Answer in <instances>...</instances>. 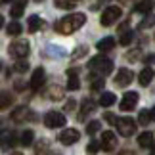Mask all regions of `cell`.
<instances>
[{
	"instance_id": "obj_1",
	"label": "cell",
	"mask_w": 155,
	"mask_h": 155,
	"mask_svg": "<svg viewBox=\"0 0 155 155\" xmlns=\"http://www.w3.org/2000/svg\"><path fill=\"white\" fill-rule=\"evenodd\" d=\"M84 23H86V15L81 14V12H77V14H69V15L61 17V19L54 25V29L61 35H71V33L79 31Z\"/></svg>"
},
{
	"instance_id": "obj_2",
	"label": "cell",
	"mask_w": 155,
	"mask_h": 155,
	"mask_svg": "<svg viewBox=\"0 0 155 155\" xmlns=\"http://www.w3.org/2000/svg\"><path fill=\"white\" fill-rule=\"evenodd\" d=\"M88 67L104 77V75H109L113 71V61L109 58H105V56H96V58H92L90 61H88Z\"/></svg>"
},
{
	"instance_id": "obj_3",
	"label": "cell",
	"mask_w": 155,
	"mask_h": 155,
	"mask_svg": "<svg viewBox=\"0 0 155 155\" xmlns=\"http://www.w3.org/2000/svg\"><path fill=\"white\" fill-rule=\"evenodd\" d=\"M123 15V10L119 8V6H107V8L104 10V14H102V25L104 27H109L113 25L115 21H119V17Z\"/></svg>"
},
{
	"instance_id": "obj_4",
	"label": "cell",
	"mask_w": 155,
	"mask_h": 155,
	"mask_svg": "<svg viewBox=\"0 0 155 155\" xmlns=\"http://www.w3.org/2000/svg\"><path fill=\"white\" fill-rule=\"evenodd\" d=\"M65 123H67V119L59 111H48L44 115V124L48 128H61V127H65Z\"/></svg>"
},
{
	"instance_id": "obj_5",
	"label": "cell",
	"mask_w": 155,
	"mask_h": 155,
	"mask_svg": "<svg viewBox=\"0 0 155 155\" xmlns=\"http://www.w3.org/2000/svg\"><path fill=\"white\" fill-rule=\"evenodd\" d=\"M115 127L119 130V134H121V136H127V138L136 132V123L130 117H119L117 123H115Z\"/></svg>"
},
{
	"instance_id": "obj_6",
	"label": "cell",
	"mask_w": 155,
	"mask_h": 155,
	"mask_svg": "<svg viewBox=\"0 0 155 155\" xmlns=\"http://www.w3.org/2000/svg\"><path fill=\"white\" fill-rule=\"evenodd\" d=\"M10 56L15 58V59H25V56L29 54V42L27 40H15V42L10 44Z\"/></svg>"
},
{
	"instance_id": "obj_7",
	"label": "cell",
	"mask_w": 155,
	"mask_h": 155,
	"mask_svg": "<svg viewBox=\"0 0 155 155\" xmlns=\"http://www.w3.org/2000/svg\"><path fill=\"white\" fill-rule=\"evenodd\" d=\"M138 100H140L138 92H127V94L123 96L119 107H121V111H132L134 107H136V104H138Z\"/></svg>"
},
{
	"instance_id": "obj_8",
	"label": "cell",
	"mask_w": 155,
	"mask_h": 155,
	"mask_svg": "<svg viewBox=\"0 0 155 155\" xmlns=\"http://www.w3.org/2000/svg\"><path fill=\"white\" fill-rule=\"evenodd\" d=\"M81 138V134H79V130H75V128H65L61 134H59V142H61L63 146H71V144H77Z\"/></svg>"
},
{
	"instance_id": "obj_9",
	"label": "cell",
	"mask_w": 155,
	"mask_h": 155,
	"mask_svg": "<svg viewBox=\"0 0 155 155\" xmlns=\"http://www.w3.org/2000/svg\"><path fill=\"white\" fill-rule=\"evenodd\" d=\"M117 147V136L111 132V130H105L102 132V150L104 151H113Z\"/></svg>"
},
{
	"instance_id": "obj_10",
	"label": "cell",
	"mask_w": 155,
	"mask_h": 155,
	"mask_svg": "<svg viewBox=\"0 0 155 155\" xmlns=\"http://www.w3.org/2000/svg\"><path fill=\"white\" fill-rule=\"evenodd\" d=\"M132 71L130 69H127V67H121L117 71V75H115V84H119V86H128L130 82H132Z\"/></svg>"
},
{
	"instance_id": "obj_11",
	"label": "cell",
	"mask_w": 155,
	"mask_h": 155,
	"mask_svg": "<svg viewBox=\"0 0 155 155\" xmlns=\"http://www.w3.org/2000/svg\"><path fill=\"white\" fill-rule=\"evenodd\" d=\"M44 79H46L44 69H42V67L35 69V73H33V77H31V88H33V90H38V88L44 84Z\"/></svg>"
},
{
	"instance_id": "obj_12",
	"label": "cell",
	"mask_w": 155,
	"mask_h": 155,
	"mask_svg": "<svg viewBox=\"0 0 155 155\" xmlns=\"http://www.w3.org/2000/svg\"><path fill=\"white\" fill-rule=\"evenodd\" d=\"M81 88V81L77 77L75 69H67V90H79Z\"/></svg>"
},
{
	"instance_id": "obj_13",
	"label": "cell",
	"mask_w": 155,
	"mask_h": 155,
	"mask_svg": "<svg viewBox=\"0 0 155 155\" xmlns=\"http://www.w3.org/2000/svg\"><path fill=\"white\" fill-rule=\"evenodd\" d=\"M25 6H27V0H15V4L12 6V10H10V15L14 17V19L21 17L23 12H25Z\"/></svg>"
},
{
	"instance_id": "obj_14",
	"label": "cell",
	"mask_w": 155,
	"mask_h": 155,
	"mask_svg": "<svg viewBox=\"0 0 155 155\" xmlns=\"http://www.w3.org/2000/svg\"><path fill=\"white\" fill-rule=\"evenodd\" d=\"M153 77H155L153 69H151V67H146V69H142V73L138 75V81H140L142 86H147V84L153 81Z\"/></svg>"
},
{
	"instance_id": "obj_15",
	"label": "cell",
	"mask_w": 155,
	"mask_h": 155,
	"mask_svg": "<svg viewBox=\"0 0 155 155\" xmlns=\"http://www.w3.org/2000/svg\"><path fill=\"white\" fill-rule=\"evenodd\" d=\"M113 46H115V38L113 37H104L102 40H98L96 48L100 52H109V50H113Z\"/></svg>"
},
{
	"instance_id": "obj_16",
	"label": "cell",
	"mask_w": 155,
	"mask_h": 155,
	"mask_svg": "<svg viewBox=\"0 0 155 155\" xmlns=\"http://www.w3.org/2000/svg\"><path fill=\"white\" fill-rule=\"evenodd\" d=\"M153 144H155L153 142V132H147L146 130V132H142L138 136V146L140 147H151Z\"/></svg>"
},
{
	"instance_id": "obj_17",
	"label": "cell",
	"mask_w": 155,
	"mask_h": 155,
	"mask_svg": "<svg viewBox=\"0 0 155 155\" xmlns=\"http://www.w3.org/2000/svg\"><path fill=\"white\" fill-rule=\"evenodd\" d=\"M115 102H117V98L113 92H102V96H100V105H104V107H109Z\"/></svg>"
},
{
	"instance_id": "obj_18",
	"label": "cell",
	"mask_w": 155,
	"mask_h": 155,
	"mask_svg": "<svg viewBox=\"0 0 155 155\" xmlns=\"http://www.w3.org/2000/svg\"><path fill=\"white\" fill-rule=\"evenodd\" d=\"M40 25H42V21H40V17L38 15H31L29 17V21H27V29H29V33H37Z\"/></svg>"
},
{
	"instance_id": "obj_19",
	"label": "cell",
	"mask_w": 155,
	"mask_h": 155,
	"mask_svg": "<svg viewBox=\"0 0 155 155\" xmlns=\"http://www.w3.org/2000/svg\"><path fill=\"white\" fill-rule=\"evenodd\" d=\"M151 0H142V2H138L136 4V8H134V12H138V14H150L151 12Z\"/></svg>"
},
{
	"instance_id": "obj_20",
	"label": "cell",
	"mask_w": 155,
	"mask_h": 155,
	"mask_svg": "<svg viewBox=\"0 0 155 155\" xmlns=\"http://www.w3.org/2000/svg\"><path fill=\"white\" fill-rule=\"evenodd\" d=\"M6 31H8V35H10V37H19V35L23 33V27H21V23H17V21H12L10 25H8V29H6Z\"/></svg>"
},
{
	"instance_id": "obj_21",
	"label": "cell",
	"mask_w": 155,
	"mask_h": 155,
	"mask_svg": "<svg viewBox=\"0 0 155 155\" xmlns=\"http://www.w3.org/2000/svg\"><path fill=\"white\" fill-rule=\"evenodd\" d=\"M151 121H153V115H151V111H147V109H142V111H140V115H138V123L146 127V124H147V123H151Z\"/></svg>"
},
{
	"instance_id": "obj_22",
	"label": "cell",
	"mask_w": 155,
	"mask_h": 155,
	"mask_svg": "<svg viewBox=\"0 0 155 155\" xmlns=\"http://www.w3.org/2000/svg\"><path fill=\"white\" fill-rule=\"evenodd\" d=\"M33 138H35V132L33 130H23L21 132V146H31L33 144Z\"/></svg>"
},
{
	"instance_id": "obj_23",
	"label": "cell",
	"mask_w": 155,
	"mask_h": 155,
	"mask_svg": "<svg viewBox=\"0 0 155 155\" xmlns=\"http://www.w3.org/2000/svg\"><path fill=\"white\" fill-rule=\"evenodd\" d=\"M94 111V104L90 102V100H84L82 102V109H81V121H84V113L88 115V113Z\"/></svg>"
},
{
	"instance_id": "obj_24",
	"label": "cell",
	"mask_w": 155,
	"mask_h": 155,
	"mask_svg": "<svg viewBox=\"0 0 155 155\" xmlns=\"http://www.w3.org/2000/svg\"><path fill=\"white\" fill-rule=\"evenodd\" d=\"M134 40V33L132 31H127V33H123L121 35V38H119V42H121L123 46H128L130 42Z\"/></svg>"
},
{
	"instance_id": "obj_25",
	"label": "cell",
	"mask_w": 155,
	"mask_h": 155,
	"mask_svg": "<svg viewBox=\"0 0 155 155\" xmlns=\"http://www.w3.org/2000/svg\"><path fill=\"white\" fill-rule=\"evenodd\" d=\"M54 6L61 10H71L73 8V0H54Z\"/></svg>"
},
{
	"instance_id": "obj_26",
	"label": "cell",
	"mask_w": 155,
	"mask_h": 155,
	"mask_svg": "<svg viewBox=\"0 0 155 155\" xmlns=\"http://www.w3.org/2000/svg\"><path fill=\"white\" fill-rule=\"evenodd\" d=\"M100 127H102V123L100 121H90L86 124V134H96L98 130H100Z\"/></svg>"
},
{
	"instance_id": "obj_27",
	"label": "cell",
	"mask_w": 155,
	"mask_h": 155,
	"mask_svg": "<svg viewBox=\"0 0 155 155\" xmlns=\"http://www.w3.org/2000/svg\"><path fill=\"white\" fill-rule=\"evenodd\" d=\"M104 77L102 75H98V77H92V90H102L104 88Z\"/></svg>"
},
{
	"instance_id": "obj_28",
	"label": "cell",
	"mask_w": 155,
	"mask_h": 155,
	"mask_svg": "<svg viewBox=\"0 0 155 155\" xmlns=\"http://www.w3.org/2000/svg\"><path fill=\"white\" fill-rule=\"evenodd\" d=\"M27 109H25V107H19V109H15L14 113H12V119H14V121H23V117H25L27 115Z\"/></svg>"
},
{
	"instance_id": "obj_29",
	"label": "cell",
	"mask_w": 155,
	"mask_h": 155,
	"mask_svg": "<svg viewBox=\"0 0 155 155\" xmlns=\"http://www.w3.org/2000/svg\"><path fill=\"white\" fill-rule=\"evenodd\" d=\"M12 102H14V98H12L8 92H2V100H0V107H2V109H6V107H8Z\"/></svg>"
},
{
	"instance_id": "obj_30",
	"label": "cell",
	"mask_w": 155,
	"mask_h": 155,
	"mask_svg": "<svg viewBox=\"0 0 155 155\" xmlns=\"http://www.w3.org/2000/svg\"><path fill=\"white\" fill-rule=\"evenodd\" d=\"M14 69L17 71V73H25V71L29 69V63L25 61V59H19V61H17V63L14 65Z\"/></svg>"
},
{
	"instance_id": "obj_31",
	"label": "cell",
	"mask_w": 155,
	"mask_h": 155,
	"mask_svg": "<svg viewBox=\"0 0 155 155\" xmlns=\"http://www.w3.org/2000/svg\"><path fill=\"white\" fill-rule=\"evenodd\" d=\"M100 150H102V142L92 140L90 144H88V151H90V153H96V151H100Z\"/></svg>"
},
{
	"instance_id": "obj_32",
	"label": "cell",
	"mask_w": 155,
	"mask_h": 155,
	"mask_svg": "<svg viewBox=\"0 0 155 155\" xmlns=\"http://www.w3.org/2000/svg\"><path fill=\"white\" fill-rule=\"evenodd\" d=\"M153 23H155V15H153V14H150V17H146V19H144V21H142V23H140V29H146V27H151V25H153Z\"/></svg>"
},
{
	"instance_id": "obj_33",
	"label": "cell",
	"mask_w": 155,
	"mask_h": 155,
	"mask_svg": "<svg viewBox=\"0 0 155 155\" xmlns=\"http://www.w3.org/2000/svg\"><path fill=\"white\" fill-rule=\"evenodd\" d=\"M61 96H63L61 90H52V92H50V98H52V100H61Z\"/></svg>"
},
{
	"instance_id": "obj_34",
	"label": "cell",
	"mask_w": 155,
	"mask_h": 155,
	"mask_svg": "<svg viewBox=\"0 0 155 155\" xmlns=\"http://www.w3.org/2000/svg\"><path fill=\"white\" fill-rule=\"evenodd\" d=\"M75 105H77L75 100H69V102L65 104V109H67V111H73V109H75Z\"/></svg>"
},
{
	"instance_id": "obj_35",
	"label": "cell",
	"mask_w": 155,
	"mask_h": 155,
	"mask_svg": "<svg viewBox=\"0 0 155 155\" xmlns=\"http://www.w3.org/2000/svg\"><path fill=\"white\" fill-rule=\"evenodd\" d=\"M105 121H107V123H111V124H115V123H117V119L113 117L111 113H105Z\"/></svg>"
},
{
	"instance_id": "obj_36",
	"label": "cell",
	"mask_w": 155,
	"mask_h": 155,
	"mask_svg": "<svg viewBox=\"0 0 155 155\" xmlns=\"http://www.w3.org/2000/svg\"><path fill=\"white\" fill-rule=\"evenodd\" d=\"M23 88H25L23 81H17V82H15V90H23Z\"/></svg>"
},
{
	"instance_id": "obj_37",
	"label": "cell",
	"mask_w": 155,
	"mask_h": 155,
	"mask_svg": "<svg viewBox=\"0 0 155 155\" xmlns=\"http://www.w3.org/2000/svg\"><path fill=\"white\" fill-rule=\"evenodd\" d=\"M119 155H134V153H132V151H128V150H124V151H121Z\"/></svg>"
},
{
	"instance_id": "obj_38",
	"label": "cell",
	"mask_w": 155,
	"mask_h": 155,
	"mask_svg": "<svg viewBox=\"0 0 155 155\" xmlns=\"http://www.w3.org/2000/svg\"><path fill=\"white\" fill-rule=\"evenodd\" d=\"M151 115H153V121H155V107H153V109H151Z\"/></svg>"
},
{
	"instance_id": "obj_39",
	"label": "cell",
	"mask_w": 155,
	"mask_h": 155,
	"mask_svg": "<svg viewBox=\"0 0 155 155\" xmlns=\"http://www.w3.org/2000/svg\"><path fill=\"white\" fill-rule=\"evenodd\" d=\"M8 2H12V0H2V4H8Z\"/></svg>"
},
{
	"instance_id": "obj_40",
	"label": "cell",
	"mask_w": 155,
	"mask_h": 155,
	"mask_svg": "<svg viewBox=\"0 0 155 155\" xmlns=\"http://www.w3.org/2000/svg\"><path fill=\"white\" fill-rule=\"evenodd\" d=\"M12 155H21V153H17V151H15V153H12Z\"/></svg>"
},
{
	"instance_id": "obj_41",
	"label": "cell",
	"mask_w": 155,
	"mask_h": 155,
	"mask_svg": "<svg viewBox=\"0 0 155 155\" xmlns=\"http://www.w3.org/2000/svg\"><path fill=\"white\" fill-rule=\"evenodd\" d=\"M150 155H155V151H151V153H150Z\"/></svg>"
},
{
	"instance_id": "obj_42",
	"label": "cell",
	"mask_w": 155,
	"mask_h": 155,
	"mask_svg": "<svg viewBox=\"0 0 155 155\" xmlns=\"http://www.w3.org/2000/svg\"><path fill=\"white\" fill-rule=\"evenodd\" d=\"M37 2H40V0H37Z\"/></svg>"
}]
</instances>
